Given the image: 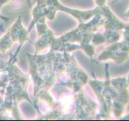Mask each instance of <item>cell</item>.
Listing matches in <instances>:
<instances>
[{"instance_id":"obj_1","label":"cell","mask_w":129,"mask_h":121,"mask_svg":"<svg viewBox=\"0 0 129 121\" xmlns=\"http://www.w3.org/2000/svg\"><path fill=\"white\" fill-rule=\"evenodd\" d=\"M128 80H129V77H128ZM128 82H129V80H128Z\"/></svg>"}]
</instances>
